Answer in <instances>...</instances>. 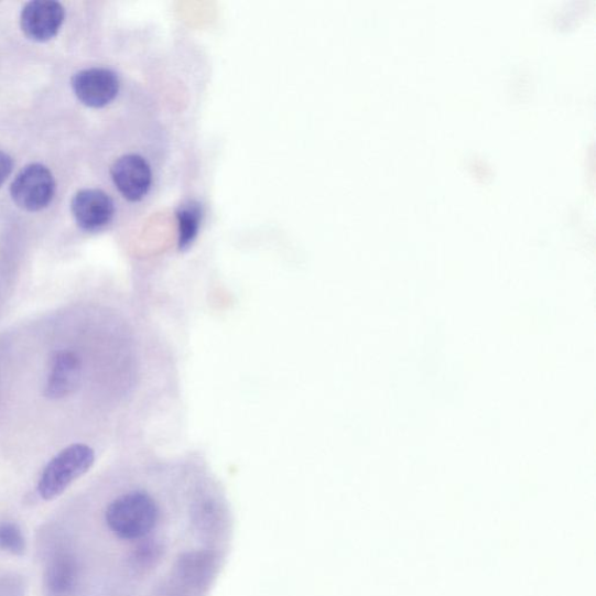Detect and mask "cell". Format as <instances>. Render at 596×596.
Returning <instances> with one entry per match:
<instances>
[{
	"instance_id": "obj_1",
	"label": "cell",
	"mask_w": 596,
	"mask_h": 596,
	"mask_svg": "<svg viewBox=\"0 0 596 596\" xmlns=\"http://www.w3.org/2000/svg\"><path fill=\"white\" fill-rule=\"evenodd\" d=\"M159 507L143 490H133L113 500L107 509L106 520L110 530L121 540L145 538L155 527Z\"/></svg>"
},
{
	"instance_id": "obj_2",
	"label": "cell",
	"mask_w": 596,
	"mask_h": 596,
	"mask_svg": "<svg viewBox=\"0 0 596 596\" xmlns=\"http://www.w3.org/2000/svg\"><path fill=\"white\" fill-rule=\"evenodd\" d=\"M95 463L94 449L85 444H75L54 457L41 475L37 491L41 498L51 501L78 478L85 476Z\"/></svg>"
},
{
	"instance_id": "obj_3",
	"label": "cell",
	"mask_w": 596,
	"mask_h": 596,
	"mask_svg": "<svg viewBox=\"0 0 596 596\" xmlns=\"http://www.w3.org/2000/svg\"><path fill=\"white\" fill-rule=\"evenodd\" d=\"M11 195L18 207L24 210H43L55 195L54 176L43 164H30L14 178Z\"/></svg>"
},
{
	"instance_id": "obj_4",
	"label": "cell",
	"mask_w": 596,
	"mask_h": 596,
	"mask_svg": "<svg viewBox=\"0 0 596 596\" xmlns=\"http://www.w3.org/2000/svg\"><path fill=\"white\" fill-rule=\"evenodd\" d=\"M76 97L85 106L99 109L110 105L117 97L120 82L117 74L107 68H90L77 73L72 82Z\"/></svg>"
},
{
	"instance_id": "obj_5",
	"label": "cell",
	"mask_w": 596,
	"mask_h": 596,
	"mask_svg": "<svg viewBox=\"0 0 596 596\" xmlns=\"http://www.w3.org/2000/svg\"><path fill=\"white\" fill-rule=\"evenodd\" d=\"M111 176L119 193L131 202L145 197L152 186L151 166L137 154L119 158L113 163Z\"/></svg>"
},
{
	"instance_id": "obj_6",
	"label": "cell",
	"mask_w": 596,
	"mask_h": 596,
	"mask_svg": "<svg viewBox=\"0 0 596 596\" xmlns=\"http://www.w3.org/2000/svg\"><path fill=\"white\" fill-rule=\"evenodd\" d=\"M72 212L80 229L94 232L106 228L112 220L115 203L105 192L84 189L74 196Z\"/></svg>"
},
{
	"instance_id": "obj_7",
	"label": "cell",
	"mask_w": 596,
	"mask_h": 596,
	"mask_svg": "<svg viewBox=\"0 0 596 596\" xmlns=\"http://www.w3.org/2000/svg\"><path fill=\"white\" fill-rule=\"evenodd\" d=\"M64 20L63 6L52 0H35L25 7L20 22L28 37L37 43H45L57 34Z\"/></svg>"
},
{
	"instance_id": "obj_8",
	"label": "cell",
	"mask_w": 596,
	"mask_h": 596,
	"mask_svg": "<svg viewBox=\"0 0 596 596\" xmlns=\"http://www.w3.org/2000/svg\"><path fill=\"white\" fill-rule=\"evenodd\" d=\"M82 378V361L76 354L64 351L55 355L46 384V395L64 399L73 394Z\"/></svg>"
},
{
	"instance_id": "obj_9",
	"label": "cell",
	"mask_w": 596,
	"mask_h": 596,
	"mask_svg": "<svg viewBox=\"0 0 596 596\" xmlns=\"http://www.w3.org/2000/svg\"><path fill=\"white\" fill-rule=\"evenodd\" d=\"M77 565L69 553H58L46 570V586L54 596H66L75 587Z\"/></svg>"
},
{
	"instance_id": "obj_10",
	"label": "cell",
	"mask_w": 596,
	"mask_h": 596,
	"mask_svg": "<svg viewBox=\"0 0 596 596\" xmlns=\"http://www.w3.org/2000/svg\"><path fill=\"white\" fill-rule=\"evenodd\" d=\"M178 248L187 250L195 241L202 221V207L196 201L183 203L177 210Z\"/></svg>"
},
{
	"instance_id": "obj_11",
	"label": "cell",
	"mask_w": 596,
	"mask_h": 596,
	"mask_svg": "<svg viewBox=\"0 0 596 596\" xmlns=\"http://www.w3.org/2000/svg\"><path fill=\"white\" fill-rule=\"evenodd\" d=\"M0 550L23 556L26 552V540L20 528L12 522L0 523Z\"/></svg>"
},
{
	"instance_id": "obj_12",
	"label": "cell",
	"mask_w": 596,
	"mask_h": 596,
	"mask_svg": "<svg viewBox=\"0 0 596 596\" xmlns=\"http://www.w3.org/2000/svg\"><path fill=\"white\" fill-rule=\"evenodd\" d=\"M13 169V161L10 155L0 151V186L8 180Z\"/></svg>"
}]
</instances>
